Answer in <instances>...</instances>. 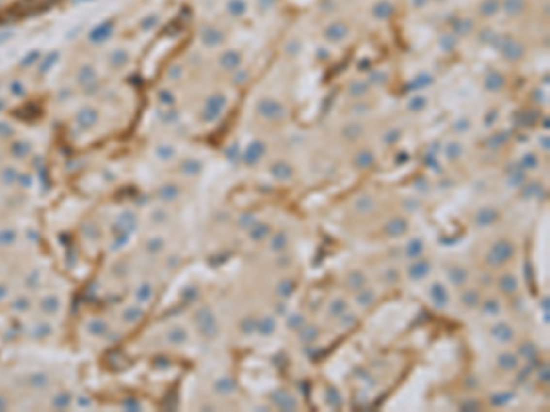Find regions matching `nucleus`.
Instances as JSON below:
<instances>
[{
  "label": "nucleus",
  "mask_w": 550,
  "mask_h": 412,
  "mask_svg": "<svg viewBox=\"0 0 550 412\" xmlns=\"http://www.w3.org/2000/svg\"><path fill=\"white\" fill-rule=\"evenodd\" d=\"M483 310L486 313H490V315H495V313H499L501 310V302L497 299H486L483 304Z\"/></svg>",
  "instance_id": "nucleus-22"
},
{
  "label": "nucleus",
  "mask_w": 550,
  "mask_h": 412,
  "mask_svg": "<svg viewBox=\"0 0 550 412\" xmlns=\"http://www.w3.org/2000/svg\"><path fill=\"white\" fill-rule=\"evenodd\" d=\"M288 244H290V238H288V235H286V233H275L272 242H270V247H272V251H279V253H283L284 249L288 247Z\"/></svg>",
  "instance_id": "nucleus-13"
},
{
  "label": "nucleus",
  "mask_w": 550,
  "mask_h": 412,
  "mask_svg": "<svg viewBox=\"0 0 550 412\" xmlns=\"http://www.w3.org/2000/svg\"><path fill=\"white\" fill-rule=\"evenodd\" d=\"M519 352H521V355H525V357H535L537 348H535L532 343H523V346L519 348Z\"/></svg>",
  "instance_id": "nucleus-25"
},
{
  "label": "nucleus",
  "mask_w": 550,
  "mask_h": 412,
  "mask_svg": "<svg viewBox=\"0 0 550 412\" xmlns=\"http://www.w3.org/2000/svg\"><path fill=\"white\" fill-rule=\"evenodd\" d=\"M274 401L279 409H293V407H297L295 397L292 394H288V392H277L274 396Z\"/></svg>",
  "instance_id": "nucleus-10"
},
{
  "label": "nucleus",
  "mask_w": 550,
  "mask_h": 412,
  "mask_svg": "<svg viewBox=\"0 0 550 412\" xmlns=\"http://www.w3.org/2000/svg\"><path fill=\"white\" fill-rule=\"evenodd\" d=\"M497 286H499V289L504 293V295H512V293L517 291V288H519V282H517V279L514 277V275L506 273V275H502V277L499 279Z\"/></svg>",
  "instance_id": "nucleus-7"
},
{
  "label": "nucleus",
  "mask_w": 550,
  "mask_h": 412,
  "mask_svg": "<svg viewBox=\"0 0 550 412\" xmlns=\"http://www.w3.org/2000/svg\"><path fill=\"white\" fill-rule=\"evenodd\" d=\"M217 390L218 392H222V394H231L235 390V383L233 379L229 378H224V379H218L217 383Z\"/></svg>",
  "instance_id": "nucleus-21"
},
{
  "label": "nucleus",
  "mask_w": 550,
  "mask_h": 412,
  "mask_svg": "<svg viewBox=\"0 0 550 412\" xmlns=\"http://www.w3.org/2000/svg\"><path fill=\"white\" fill-rule=\"evenodd\" d=\"M497 220V211L495 209H483L481 213L477 214V223L479 225H490V223H493Z\"/></svg>",
  "instance_id": "nucleus-16"
},
{
  "label": "nucleus",
  "mask_w": 550,
  "mask_h": 412,
  "mask_svg": "<svg viewBox=\"0 0 550 412\" xmlns=\"http://www.w3.org/2000/svg\"><path fill=\"white\" fill-rule=\"evenodd\" d=\"M431 271V264L427 260H418V262H413L407 268V275L411 280H422L425 279Z\"/></svg>",
  "instance_id": "nucleus-4"
},
{
  "label": "nucleus",
  "mask_w": 550,
  "mask_h": 412,
  "mask_svg": "<svg viewBox=\"0 0 550 412\" xmlns=\"http://www.w3.org/2000/svg\"><path fill=\"white\" fill-rule=\"evenodd\" d=\"M499 397H493V403L495 405H504L508 403L510 399H512V394L510 392H504V394H497Z\"/></svg>",
  "instance_id": "nucleus-27"
},
{
  "label": "nucleus",
  "mask_w": 550,
  "mask_h": 412,
  "mask_svg": "<svg viewBox=\"0 0 550 412\" xmlns=\"http://www.w3.org/2000/svg\"><path fill=\"white\" fill-rule=\"evenodd\" d=\"M328 397H326V399H328V401H330V403L332 405H340V392H336V390H334V388H328Z\"/></svg>",
  "instance_id": "nucleus-28"
},
{
  "label": "nucleus",
  "mask_w": 550,
  "mask_h": 412,
  "mask_svg": "<svg viewBox=\"0 0 550 412\" xmlns=\"http://www.w3.org/2000/svg\"><path fill=\"white\" fill-rule=\"evenodd\" d=\"M328 312H330L332 317H341L343 313L347 312V301L341 299V297H340V299H334L332 302H330V310H328Z\"/></svg>",
  "instance_id": "nucleus-18"
},
{
  "label": "nucleus",
  "mask_w": 550,
  "mask_h": 412,
  "mask_svg": "<svg viewBox=\"0 0 550 412\" xmlns=\"http://www.w3.org/2000/svg\"><path fill=\"white\" fill-rule=\"evenodd\" d=\"M514 253H516L514 244H512L508 238H501L493 244L492 249H490V253L486 255V264H488L490 268H499V266H504V264L508 262L510 258L514 256Z\"/></svg>",
  "instance_id": "nucleus-1"
},
{
  "label": "nucleus",
  "mask_w": 550,
  "mask_h": 412,
  "mask_svg": "<svg viewBox=\"0 0 550 412\" xmlns=\"http://www.w3.org/2000/svg\"><path fill=\"white\" fill-rule=\"evenodd\" d=\"M514 335H516V332L508 322L501 321L492 326V337L499 343H510V341H514Z\"/></svg>",
  "instance_id": "nucleus-2"
},
{
  "label": "nucleus",
  "mask_w": 550,
  "mask_h": 412,
  "mask_svg": "<svg viewBox=\"0 0 550 412\" xmlns=\"http://www.w3.org/2000/svg\"><path fill=\"white\" fill-rule=\"evenodd\" d=\"M317 337H319V326H316V324H305L299 333V339L303 343H312Z\"/></svg>",
  "instance_id": "nucleus-14"
},
{
  "label": "nucleus",
  "mask_w": 550,
  "mask_h": 412,
  "mask_svg": "<svg viewBox=\"0 0 550 412\" xmlns=\"http://www.w3.org/2000/svg\"><path fill=\"white\" fill-rule=\"evenodd\" d=\"M365 282H367V277L361 271H352L349 275V279H347V284H349V288L354 289V291H356V289L363 288V286H365Z\"/></svg>",
  "instance_id": "nucleus-15"
},
{
  "label": "nucleus",
  "mask_w": 550,
  "mask_h": 412,
  "mask_svg": "<svg viewBox=\"0 0 550 412\" xmlns=\"http://www.w3.org/2000/svg\"><path fill=\"white\" fill-rule=\"evenodd\" d=\"M356 301H358L361 306H371L376 301V297L372 291H359L358 295H356Z\"/></svg>",
  "instance_id": "nucleus-24"
},
{
  "label": "nucleus",
  "mask_w": 550,
  "mask_h": 412,
  "mask_svg": "<svg viewBox=\"0 0 550 412\" xmlns=\"http://www.w3.org/2000/svg\"><path fill=\"white\" fill-rule=\"evenodd\" d=\"M277 291H279V295L288 297L293 291V280H290V279L281 280V282H279V286H277Z\"/></svg>",
  "instance_id": "nucleus-23"
},
{
  "label": "nucleus",
  "mask_w": 550,
  "mask_h": 412,
  "mask_svg": "<svg viewBox=\"0 0 550 412\" xmlns=\"http://www.w3.org/2000/svg\"><path fill=\"white\" fill-rule=\"evenodd\" d=\"M429 297H431L433 304L438 310H444L446 306L450 304V295H448V291H446V288L442 286L440 282H435L433 286L429 288Z\"/></svg>",
  "instance_id": "nucleus-3"
},
{
  "label": "nucleus",
  "mask_w": 550,
  "mask_h": 412,
  "mask_svg": "<svg viewBox=\"0 0 550 412\" xmlns=\"http://www.w3.org/2000/svg\"><path fill=\"white\" fill-rule=\"evenodd\" d=\"M425 249V244L422 238H411L407 242V246H405V255L409 256V258H418V256L424 253Z\"/></svg>",
  "instance_id": "nucleus-8"
},
{
  "label": "nucleus",
  "mask_w": 550,
  "mask_h": 412,
  "mask_svg": "<svg viewBox=\"0 0 550 412\" xmlns=\"http://www.w3.org/2000/svg\"><path fill=\"white\" fill-rule=\"evenodd\" d=\"M354 209H356L358 213H365V211H371V200H369V198H363V200H359Z\"/></svg>",
  "instance_id": "nucleus-26"
},
{
  "label": "nucleus",
  "mask_w": 550,
  "mask_h": 412,
  "mask_svg": "<svg viewBox=\"0 0 550 412\" xmlns=\"http://www.w3.org/2000/svg\"><path fill=\"white\" fill-rule=\"evenodd\" d=\"M460 302L464 308H475V306L481 304V295L475 289H466V291L460 293Z\"/></svg>",
  "instance_id": "nucleus-9"
},
{
  "label": "nucleus",
  "mask_w": 550,
  "mask_h": 412,
  "mask_svg": "<svg viewBox=\"0 0 550 412\" xmlns=\"http://www.w3.org/2000/svg\"><path fill=\"white\" fill-rule=\"evenodd\" d=\"M497 366H499L501 370H516L517 366H519V359H517V355L514 354V352H501L499 355H497Z\"/></svg>",
  "instance_id": "nucleus-5"
},
{
  "label": "nucleus",
  "mask_w": 550,
  "mask_h": 412,
  "mask_svg": "<svg viewBox=\"0 0 550 412\" xmlns=\"http://www.w3.org/2000/svg\"><path fill=\"white\" fill-rule=\"evenodd\" d=\"M260 112L264 115H268V119H275L279 115L283 114V107L277 103V101H266L262 107H260Z\"/></svg>",
  "instance_id": "nucleus-12"
},
{
  "label": "nucleus",
  "mask_w": 550,
  "mask_h": 412,
  "mask_svg": "<svg viewBox=\"0 0 550 412\" xmlns=\"http://www.w3.org/2000/svg\"><path fill=\"white\" fill-rule=\"evenodd\" d=\"M305 324H307V319H305L303 313H293V315H290V319H288V328H292V330H301Z\"/></svg>",
  "instance_id": "nucleus-20"
},
{
  "label": "nucleus",
  "mask_w": 550,
  "mask_h": 412,
  "mask_svg": "<svg viewBox=\"0 0 550 412\" xmlns=\"http://www.w3.org/2000/svg\"><path fill=\"white\" fill-rule=\"evenodd\" d=\"M450 280H451V284H455V286H462V284H466L468 269L466 268H462V266H453V268L450 269Z\"/></svg>",
  "instance_id": "nucleus-11"
},
{
  "label": "nucleus",
  "mask_w": 550,
  "mask_h": 412,
  "mask_svg": "<svg viewBox=\"0 0 550 412\" xmlns=\"http://www.w3.org/2000/svg\"><path fill=\"white\" fill-rule=\"evenodd\" d=\"M268 233H270V225L268 223H257V225H253L250 229V238L253 242H260Z\"/></svg>",
  "instance_id": "nucleus-17"
},
{
  "label": "nucleus",
  "mask_w": 550,
  "mask_h": 412,
  "mask_svg": "<svg viewBox=\"0 0 550 412\" xmlns=\"http://www.w3.org/2000/svg\"><path fill=\"white\" fill-rule=\"evenodd\" d=\"M257 328L259 332L262 333V335H270V333H274L275 328H277V324H275V319L274 317H264L260 322H257Z\"/></svg>",
  "instance_id": "nucleus-19"
},
{
  "label": "nucleus",
  "mask_w": 550,
  "mask_h": 412,
  "mask_svg": "<svg viewBox=\"0 0 550 412\" xmlns=\"http://www.w3.org/2000/svg\"><path fill=\"white\" fill-rule=\"evenodd\" d=\"M407 229H409V223L405 222L404 218H392V220H389L387 225H385V233H387L389 237H402Z\"/></svg>",
  "instance_id": "nucleus-6"
}]
</instances>
